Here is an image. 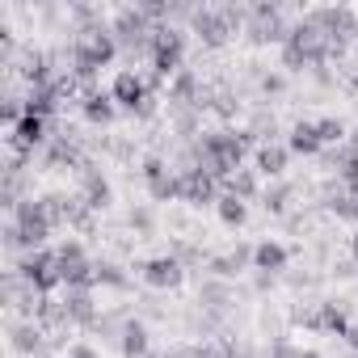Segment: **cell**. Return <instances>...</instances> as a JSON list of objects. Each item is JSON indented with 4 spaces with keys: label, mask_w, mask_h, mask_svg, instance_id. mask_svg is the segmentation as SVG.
<instances>
[{
    "label": "cell",
    "mask_w": 358,
    "mask_h": 358,
    "mask_svg": "<svg viewBox=\"0 0 358 358\" xmlns=\"http://www.w3.org/2000/svg\"><path fill=\"white\" fill-rule=\"evenodd\" d=\"M22 278L47 299V291H55L59 282H64V274H59V253H47V249H34L30 257H22Z\"/></svg>",
    "instance_id": "cell-5"
},
{
    "label": "cell",
    "mask_w": 358,
    "mask_h": 358,
    "mask_svg": "<svg viewBox=\"0 0 358 358\" xmlns=\"http://www.w3.org/2000/svg\"><path fill=\"white\" fill-rule=\"evenodd\" d=\"M114 55H118V38H114L110 30H101V26L89 30V34L76 43V76L89 80V76H93L97 68H106Z\"/></svg>",
    "instance_id": "cell-4"
},
{
    "label": "cell",
    "mask_w": 358,
    "mask_h": 358,
    "mask_svg": "<svg viewBox=\"0 0 358 358\" xmlns=\"http://www.w3.org/2000/svg\"><path fill=\"white\" fill-rule=\"evenodd\" d=\"M177 182H182V199L194 203V207H215L220 203V182L207 169H186Z\"/></svg>",
    "instance_id": "cell-9"
},
{
    "label": "cell",
    "mask_w": 358,
    "mask_h": 358,
    "mask_svg": "<svg viewBox=\"0 0 358 358\" xmlns=\"http://www.w3.org/2000/svg\"><path fill=\"white\" fill-rule=\"evenodd\" d=\"M257 169H262L266 177H282V169H287V148L262 143V148H257Z\"/></svg>",
    "instance_id": "cell-19"
},
{
    "label": "cell",
    "mask_w": 358,
    "mask_h": 358,
    "mask_svg": "<svg viewBox=\"0 0 358 358\" xmlns=\"http://www.w3.org/2000/svg\"><path fill=\"white\" fill-rule=\"evenodd\" d=\"M0 118H5V122H9V127H17V122H22V118H26V110H22V106H17V101H5V106H0Z\"/></svg>",
    "instance_id": "cell-32"
},
{
    "label": "cell",
    "mask_w": 358,
    "mask_h": 358,
    "mask_svg": "<svg viewBox=\"0 0 358 358\" xmlns=\"http://www.w3.org/2000/svg\"><path fill=\"white\" fill-rule=\"evenodd\" d=\"M51 228H55V224H51V211H47V203L22 199V203H17V224L5 232V241H9V245H26V249L34 253V249H38V245L51 236Z\"/></svg>",
    "instance_id": "cell-2"
},
{
    "label": "cell",
    "mask_w": 358,
    "mask_h": 358,
    "mask_svg": "<svg viewBox=\"0 0 358 358\" xmlns=\"http://www.w3.org/2000/svg\"><path fill=\"white\" fill-rule=\"evenodd\" d=\"M291 152H299V156H316L324 143H320V131H316V122H295L291 127Z\"/></svg>",
    "instance_id": "cell-15"
},
{
    "label": "cell",
    "mask_w": 358,
    "mask_h": 358,
    "mask_svg": "<svg viewBox=\"0 0 358 358\" xmlns=\"http://www.w3.org/2000/svg\"><path fill=\"white\" fill-rule=\"evenodd\" d=\"M241 22L236 9H199L194 13V34L207 43V47H224L232 38V26Z\"/></svg>",
    "instance_id": "cell-8"
},
{
    "label": "cell",
    "mask_w": 358,
    "mask_h": 358,
    "mask_svg": "<svg viewBox=\"0 0 358 358\" xmlns=\"http://www.w3.org/2000/svg\"><path fill=\"white\" fill-rule=\"evenodd\" d=\"M316 329H324V333H333V337H345V333H350V320H345V312H341L337 303H320Z\"/></svg>",
    "instance_id": "cell-20"
},
{
    "label": "cell",
    "mask_w": 358,
    "mask_h": 358,
    "mask_svg": "<svg viewBox=\"0 0 358 358\" xmlns=\"http://www.w3.org/2000/svg\"><path fill=\"white\" fill-rule=\"evenodd\" d=\"M329 55V34L308 17V22H299L295 30H291V38H287V64L291 68H299V64H320Z\"/></svg>",
    "instance_id": "cell-3"
},
{
    "label": "cell",
    "mask_w": 358,
    "mask_h": 358,
    "mask_svg": "<svg viewBox=\"0 0 358 358\" xmlns=\"http://www.w3.org/2000/svg\"><path fill=\"white\" fill-rule=\"evenodd\" d=\"M114 110H118V106H114L110 93H89V97H85V118H89V122H110Z\"/></svg>",
    "instance_id": "cell-23"
},
{
    "label": "cell",
    "mask_w": 358,
    "mask_h": 358,
    "mask_svg": "<svg viewBox=\"0 0 358 358\" xmlns=\"http://www.w3.org/2000/svg\"><path fill=\"white\" fill-rule=\"evenodd\" d=\"M97 282H110V287H127V274H118V266H97Z\"/></svg>",
    "instance_id": "cell-31"
},
{
    "label": "cell",
    "mask_w": 358,
    "mask_h": 358,
    "mask_svg": "<svg viewBox=\"0 0 358 358\" xmlns=\"http://www.w3.org/2000/svg\"><path fill=\"white\" fill-rule=\"evenodd\" d=\"M64 312H68V320L93 324V295H89V291H68V299H64Z\"/></svg>",
    "instance_id": "cell-22"
},
{
    "label": "cell",
    "mask_w": 358,
    "mask_h": 358,
    "mask_svg": "<svg viewBox=\"0 0 358 358\" xmlns=\"http://www.w3.org/2000/svg\"><path fill=\"white\" fill-rule=\"evenodd\" d=\"M47 139V118H38V114H26L17 127H13V148H38Z\"/></svg>",
    "instance_id": "cell-14"
},
{
    "label": "cell",
    "mask_w": 358,
    "mask_h": 358,
    "mask_svg": "<svg viewBox=\"0 0 358 358\" xmlns=\"http://www.w3.org/2000/svg\"><path fill=\"white\" fill-rule=\"evenodd\" d=\"M341 177H345L350 194H358V156H341Z\"/></svg>",
    "instance_id": "cell-30"
},
{
    "label": "cell",
    "mask_w": 358,
    "mask_h": 358,
    "mask_svg": "<svg viewBox=\"0 0 358 358\" xmlns=\"http://www.w3.org/2000/svg\"><path fill=\"white\" fill-rule=\"evenodd\" d=\"M194 358H236V350H232V341H203L199 350H194Z\"/></svg>",
    "instance_id": "cell-28"
},
{
    "label": "cell",
    "mask_w": 358,
    "mask_h": 358,
    "mask_svg": "<svg viewBox=\"0 0 358 358\" xmlns=\"http://www.w3.org/2000/svg\"><path fill=\"white\" fill-rule=\"evenodd\" d=\"M312 22L333 38V34H341V30H354V13L350 9H316L312 13Z\"/></svg>",
    "instance_id": "cell-17"
},
{
    "label": "cell",
    "mask_w": 358,
    "mask_h": 358,
    "mask_svg": "<svg viewBox=\"0 0 358 358\" xmlns=\"http://www.w3.org/2000/svg\"><path fill=\"white\" fill-rule=\"evenodd\" d=\"M337 215H345V220H354V224H358V194H345V199L337 203Z\"/></svg>",
    "instance_id": "cell-33"
},
{
    "label": "cell",
    "mask_w": 358,
    "mask_h": 358,
    "mask_svg": "<svg viewBox=\"0 0 358 358\" xmlns=\"http://www.w3.org/2000/svg\"><path fill=\"white\" fill-rule=\"evenodd\" d=\"M257 190V182H253V173H245V169H236L232 177H228V194H236V199H249Z\"/></svg>",
    "instance_id": "cell-26"
},
{
    "label": "cell",
    "mask_w": 358,
    "mask_h": 358,
    "mask_svg": "<svg viewBox=\"0 0 358 358\" xmlns=\"http://www.w3.org/2000/svg\"><path fill=\"white\" fill-rule=\"evenodd\" d=\"M143 177H148V190H152V186H160L164 177H169L164 160H160V156H148V160H143Z\"/></svg>",
    "instance_id": "cell-29"
},
{
    "label": "cell",
    "mask_w": 358,
    "mask_h": 358,
    "mask_svg": "<svg viewBox=\"0 0 358 358\" xmlns=\"http://www.w3.org/2000/svg\"><path fill=\"white\" fill-rule=\"evenodd\" d=\"M43 345V333L34 329V324H17L13 329V350H22V354H34Z\"/></svg>",
    "instance_id": "cell-25"
},
{
    "label": "cell",
    "mask_w": 358,
    "mask_h": 358,
    "mask_svg": "<svg viewBox=\"0 0 358 358\" xmlns=\"http://www.w3.org/2000/svg\"><path fill=\"white\" fill-rule=\"evenodd\" d=\"M106 203H110V186H106V177L85 173V207H89V211H101Z\"/></svg>",
    "instance_id": "cell-24"
},
{
    "label": "cell",
    "mask_w": 358,
    "mask_h": 358,
    "mask_svg": "<svg viewBox=\"0 0 358 358\" xmlns=\"http://www.w3.org/2000/svg\"><path fill=\"white\" fill-rule=\"evenodd\" d=\"M215 211H220V220H224L228 228H241V224L249 220V207H245V199H236V194H220Z\"/></svg>",
    "instance_id": "cell-21"
},
{
    "label": "cell",
    "mask_w": 358,
    "mask_h": 358,
    "mask_svg": "<svg viewBox=\"0 0 358 358\" xmlns=\"http://www.w3.org/2000/svg\"><path fill=\"white\" fill-rule=\"evenodd\" d=\"M316 131H320V143H341L345 139V122L341 118H320Z\"/></svg>",
    "instance_id": "cell-27"
},
{
    "label": "cell",
    "mask_w": 358,
    "mask_h": 358,
    "mask_svg": "<svg viewBox=\"0 0 358 358\" xmlns=\"http://www.w3.org/2000/svg\"><path fill=\"white\" fill-rule=\"evenodd\" d=\"M253 38H291V30L282 26L274 5H257L253 9Z\"/></svg>",
    "instance_id": "cell-12"
},
{
    "label": "cell",
    "mask_w": 358,
    "mask_h": 358,
    "mask_svg": "<svg viewBox=\"0 0 358 358\" xmlns=\"http://www.w3.org/2000/svg\"><path fill=\"white\" fill-rule=\"evenodd\" d=\"M245 135H232V131H215L199 143V169H207L215 182H228V177L241 169L245 160Z\"/></svg>",
    "instance_id": "cell-1"
},
{
    "label": "cell",
    "mask_w": 358,
    "mask_h": 358,
    "mask_svg": "<svg viewBox=\"0 0 358 358\" xmlns=\"http://www.w3.org/2000/svg\"><path fill=\"white\" fill-rule=\"evenodd\" d=\"M354 257H358V236H354Z\"/></svg>",
    "instance_id": "cell-36"
},
{
    "label": "cell",
    "mask_w": 358,
    "mask_h": 358,
    "mask_svg": "<svg viewBox=\"0 0 358 358\" xmlns=\"http://www.w3.org/2000/svg\"><path fill=\"white\" fill-rule=\"evenodd\" d=\"M287 262H291V253H287V249H282L278 241H262V245L253 249V266H257V270H266V274L282 270Z\"/></svg>",
    "instance_id": "cell-16"
},
{
    "label": "cell",
    "mask_w": 358,
    "mask_h": 358,
    "mask_svg": "<svg viewBox=\"0 0 358 358\" xmlns=\"http://www.w3.org/2000/svg\"><path fill=\"white\" fill-rule=\"evenodd\" d=\"M59 274H64V287H68V291H89V287L97 282V266L85 257V249H80L76 241H68V245L59 249Z\"/></svg>",
    "instance_id": "cell-7"
},
{
    "label": "cell",
    "mask_w": 358,
    "mask_h": 358,
    "mask_svg": "<svg viewBox=\"0 0 358 358\" xmlns=\"http://www.w3.org/2000/svg\"><path fill=\"white\" fill-rule=\"evenodd\" d=\"M345 341H350V345L358 350V324H350V333H345Z\"/></svg>",
    "instance_id": "cell-35"
},
{
    "label": "cell",
    "mask_w": 358,
    "mask_h": 358,
    "mask_svg": "<svg viewBox=\"0 0 358 358\" xmlns=\"http://www.w3.org/2000/svg\"><path fill=\"white\" fill-rule=\"evenodd\" d=\"M182 51H186L182 30H173V26L156 30V38H152V64H156V76L160 80H169V76L182 72Z\"/></svg>",
    "instance_id": "cell-6"
},
{
    "label": "cell",
    "mask_w": 358,
    "mask_h": 358,
    "mask_svg": "<svg viewBox=\"0 0 358 358\" xmlns=\"http://www.w3.org/2000/svg\"><path fill=\"white\" fill-rule=\"evenodd\" d=\"M68 358H93V350H89V345H76V350H72Z\"/></svg>",
    "instance_id": "cell-34"
},
{
    "label": "cell",
    "mask_w": 358,
    "mask_h": 358,
    "mask_svg": "<svg viewBox=\"0 0 358 358\" xmlns=\"http://www.w3.org/2000/svg\"><path fill=\"white\" fill-rule=\"evenodd\" d=\"M143 282L156 287V291L177 287V282H182V262H177V257H152V262L143 266Z\"/></svg>",
    "instance_id": "cell-11"
},
{
    "label": "cell",
    "mask_w": 358,
    "mask_h": 358,
    "mask_svg": "<svg viewBox=\"0 0 358 358\" xmlns=\"http://www.w3.org/2000/svg\"><path fill=\"white\" fill-rule=\"evenodd\" d=\"M110 97H114V106H122V110H143V106L152 101L139 72H118L114 85H110Z\"/></svg>",
    "instance_id": "cell-10"
},
{
    "label": "cell",
    "mask_w": 358,
    "mask_h": 358,
    "mask_svg": "<svg viewBox=\"0 0 358 358\" xmlns=\"http://www.w3.org/2000/svg\"><path fill=\"white\" fill-rule=\"evenodd\" d=\"M148 354V329L139 320L122 324V358H143Z\"/></svg>",
    "instance_id": "cell-18"
},
{
    "label": "cell",
    "mask_w": 358,
    "mask_h": 358,
    "mask_svg": "<svg viewBox=\"0 0 358 358\" xmlns=\"http://www.w3.org/2000/svg\"><path fill=\"white\" fill-rule=\"evenodd\" d=\"M110 34H114V38H127V43H139V38L148 34V17H143V9H122V13L114 17Z\"/></svg>",
    "instance_id": "cell-13"
}]
</instances>
